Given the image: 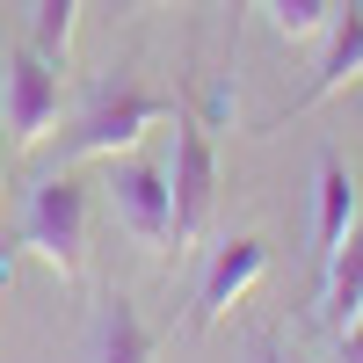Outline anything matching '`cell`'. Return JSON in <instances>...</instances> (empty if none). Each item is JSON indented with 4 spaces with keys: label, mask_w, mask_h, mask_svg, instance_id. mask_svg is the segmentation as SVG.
I'll use <instances>...</instances> for the list:
<instances>
[{
    "label": "cell",
    "mask_w": 363,
    "mask_h": 363,
    "mask_svg": "<svg viewBox=\"0 0 363 363\" xmlns=\"http://www.w3.org/2000/svg\"><path fill=\"white\" fill-rule=\"evenodd\" d=\"M15 247L44 255L66 284L87 277V189H80L73 174H44V182H29L22 218H15Z\"/></svg>",
    "instance_id": "cell-1"
},
{
    "label": "cell",
    "mask_w": 363,
    "mask_h": 363,
    "mask_svg": "<svg viewBox=\"0 0 363 363\" xmlns=\"http://www.w3.org/2000/svg\"><path fill=\"white\" fill-rule=\"evenodd\" d=\"M174 116L182 109L167 95H153V87H138V80H116V87H102V95L87 102V116L66 131L58 153H66V160H116V153H131L145 131L174 124Z\"/></svg>",
    "instance_id": "cell-2"
},
{
    "label": "cell",
    "mask_w": 363,
    "mask_h": 363,
    "mask_svg": "<svg viewBox=\"0 0 363 363\" xmlns=\"http://www.w3.org/2000/svg\"><path fill=\"white\" fill-rule=\"evenodd\" d=\"M58 87H66V66H51L37 44L8 51V73H0V124H8L15 145H44L58 131Z\"/></svg>",
    "instance_id": "cell-3"
},
{
    "label": "cell",
    "mask_w": 363,
    "mask_h": 363,
    "mask_svg": "<svg viewBox=\"0 0 363 363\" xmlns=\"http://www.w3.org/2000/svg\"><path fill=\"white\" fill-rule=\"evenodd\" d=\"M167 196H174V247L203 240V225H211V203H218V153H211V124H189V116H174Z\"/></svg>",
    "instance_id": "cell-4"
},
{
    "label": "cell",
    "mask_w": 363,
    "mask_h": 363,
    "mask_svg": "<svg viewBox=\"0 0 363 363\" xmlns=\"http://www.w3.org/2000/svg\"><path fill=\"white\" fill-rule=\"evenodd\" d=\"M109 211H116V225H124L138 247H153L167 255L174 247V196H167V167L153 160H124L109 174Z\"/></svg>",
    "instance_id": "cell-5"
},
{
    "label": "cell",
    "mask_w": 363,
    "mask_h": 363,
    "mask_svg": "<svg viewBox=\"0 0 363 363\" xmlns=\"http://www.w3.org/2000/svg\"><path fill=\"white\" fill-rule=\"evenodd\" d=\"M262 277H269V247H262L255 233L218 240V247H211V262H203V284H196V313H189V327H218V320H225Z\"/></svg>",
    "instance_id": "cell-6"
},
{
    "label": "cell",
    "mask_w": 363,
    "mask_h": 363,
    "mask_svg": "<svg viewBox=\"0 0 363 363\" xmlns=\"http://www.w3.org/2000/svg\"><path fill=\"white\" fill-rule=\"evenodd\" d=\"M160 335L138 320V306L124 291H109L95 306V327H87V363H153Z\"/></svg>",
    "instance_id": "cell-7"
},
{
    "label": "cell",
    "mask_w": 363,
    "mask_h": 363,
    "mask_svg": "<svg viewBox=\"0 0 363 363\" xmlns=\"http://www.w3.org/2000/svg\"><path fill=\"white\" fill-rule=\"evenodd\" d=\"M349 80H363V0H349V15H335V22H327V58H320L313 87H306V95L291 102V116L320 109L327 95H342Z\"/></svg>",
    "instance_id": "cell-8"
},
{
    "label": "cell",
    "mask_w": 363,
    "mask_h": 363,
    "mask_svg": "<svg viewBox=\"0 0 363 363\" xmlns=\"http://www.w3.org/2000/svg\"><path fill=\"white\" fill-rule=\"evenodd\" d=\"M320 211H313V240H320V262L342 247V240L356 233V182H349V167H342V153H320Z\"/></svg>",
    "instance_id": "cell-9"
},
{
    "label": "cell",
    "mask_w": 363,
    "mask_h": 363,
    "mask_svg": "<svg viewBox=\"0 0 363 363\" xmlns=\"http://www.w3.org/2000/svg\"><path fill=\"white\" fill-rule=\"evenodd\" d=\"M320 320L335 327H356L363 320V233H349L335 255H327V291H320Z\"/></svg>",
    "instance_id": "cell-10"
},
{
    "label": "cell",
    "mask_w": 363,
    "mask_h": 363,
    "mask_svg": "<svg viewBox=\"0 0 363 363\" xmlns=\"http://www.w3.org/2000/svg\"><path fill=\"white\" fill-rule=\"evenodd\" d=\"M255 8L269 15V29H277L284 44H313V37H327V22H335V0H255Z\"/></svg>",
    "instance_id": "cell-11"
},
{
    "label": "cell",
    "mask_w": 363,
    "mask_h": 363,
    "mask_svg": "<svg viewBox=\"0 0 363 363\" xmlns=\"http://www.w3.org/2000/svg\"><path fill=\"white\" fill-rule=\"evenodd\" d=\"M73 22H80V0H37V15H29V44H37L51 66H66V58H73Z\"/></svg>",
    "instance_id": "cell-12"
},
{
    "label": "cell",
    "mask_w": 363,
    "mask_h": 363,
    "mask_svg": "<svg viewBox=\"0 0 363 363\" xmlns=\"http://www.w3.org/2000/svg\"><path fill=\"white\" fill-rule=\"evenodd\" d=\"M335 363H363V320L342 327V356H335Z\"/></svg>",
    "instance_id": "cell-13"
},
{
    "label": "cell",
    "mask_w": 363,
    "mask_h": 363,
    "mask_svg": "<svg viewBox=\"0 0 363 363\" xmlns=\"http://www.w3.org/2000/svg\"><path fill=\"white\" fill-rule=\"evenodd\" d=\"M218 8H225V29H233V37H240V15H247L255 0H218Z\"/></svg>",
    "instance_id": "cell-14"
},
{
    "label": "cell",
    "mask_w": 363,
    "mask_h": 363,
    "mask_svg": "<svg viewBox=\"0 0 363 363\" xmlns=\"http://www.w3.org/2000/svg\"><path fill=\"white\" fill-rule=\"evenodd\" d=\"M255 363H298V356H284V349H255Z\"/></svg>",
    "instance_id": "cell-15"
},
{
    "label": "cell",
    "mask_w": 363,
    "mask_h": 363,
    "mask_svg": "<svg viewBox=\"0 0 363 363\" xmlns=\"http://www.w3.org/2000/svg\"><path fill=\"white\" fill-rule=\"evenodd\" d=\"M8 269H15V247H0V284H8Z\"/></svg>",
    "instance_id": "cell-16"
},
{
    "label": "cell",
    "mask_w": 363,
    "mask_h": 363,
    "mask_svg": "<svg viewBox=\"0 0 363 363\" xmlns=\"http://www.w3.org/2000/svg\"><path fill=\"white\" fill-rule=\"evenodd\" d=\"M0 182H8V153H0Z\"/></svg>",
    "instance_id": "cell-17"
}]
</instances>
